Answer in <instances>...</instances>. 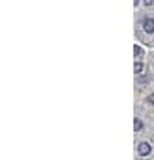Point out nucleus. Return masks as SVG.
<instances>
[{"label":"nucleus","instance_id":"6","mask_svg":"<svg viewBox=\"0 0 154 160\" xmlns=\"http://www.w3.org/2000/svg\"><path fill=\"white\" fill-rule=\"evenodd\" d=\"M147 100H148V104H154V92H152V94H150V96H148Z\"/></svg>","mask_w":154,"mask_h":160},{"label":"nucleus","instance_id":"5","mask_svg":"<svg viewBox=\"0 0 154 160\" xmlns=\"http://www.w3.org/2000/svg\"><path fill=\"white\" fill-rule=\"evenodd\" d=\"M133 70H135V73H141V72H143V64H141V62H135Z\"/></svg>","mask_w":154,"mask_h":160},{"label":"nucleus","instance_id":"1","mask_svg":"<svg viewBox=\"0 0 154 160\" xmlns=\"http://www.w3.org/2000/svg\"><path fill=\"white\" fill-rule=\"evenodd\" d=\"M143 30H145L147 34H152V32H154V19L147 17V19L143 21Z\"/></svg>","mask_w":154,"mask_h":160},{"label":"nucleus","instance_id":"2","mask_svg":"<svg viewBox=\"0 0 154 160\" xmlns=\"http://www.w3.org/2000/svg\"><path fill=\"white\" fill-rule=\"evenodd\" d=\"M150 145L147 143V141H143V143H139V147H137V152L141 154V156H147V154H150Z\"/></svg>","mask_w":154,"mask_h":160},{"label":"nucleus","instance_id":"8","mask_svg":"<svg viewBox=\"0 0 154 160\" xmlns=\"http://www.w3.org/2000/svg\"><path fill=\"white\" fill-rule=\"evenodd\" d=\"M133 4H135V6H137V4H139V0H133Z\"/></svg>","mask_w":154,"mask_h":160},{"label":"nucleus","instance_id":"3","mask_svg":"<svg viewBox=\"0 0 154 160\" xmlns=\"http://www.w3.org/2000/svg\"><path fill=\"white\" fill-rule=\"evenodd\" d=\"M133 128H135V132H139V130L143 128V122H141L139 119H135V122H133Z\"/></svg>","mask_w":154,"mask_h":160},{"label":"nucleus","instance_id":"7","mask_svg":"<svg viewBox=\"0 0 154 160\" xmlns=\"http://www.w3.org/2000/svg\"><path fill=\"white\" fill-rule=\"evenodd\" d=\"M145 4H147V6H150V4H154V0H145Z\"/></svg>","mask_w":154,"mask_h":160},{"label":"nucleus","instance_id":"4","mask_svg":"<svg viewBox=\"0 0 154 160\" xmlns=\"http://www.w3.org/2000/svg\"><path fill=\"white\" fill-rule=\"evenodd\" d=\"M133 55H135V57H141V55H143V49H141L139 45H135V47H133Z\"/></svg>","mask_w":154,"mask_h":160}]
</instances>
